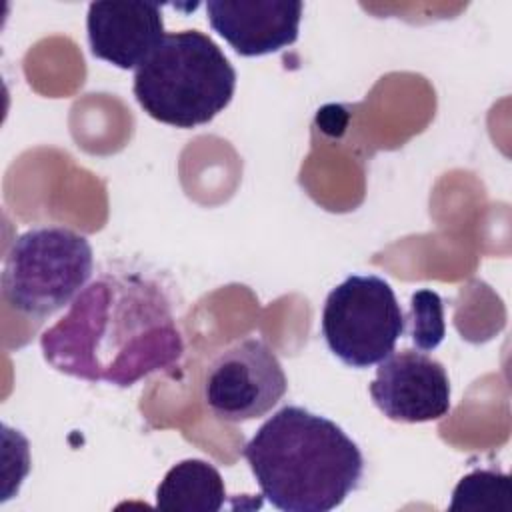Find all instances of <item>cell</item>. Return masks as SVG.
Instances as JSON below:
<instances>
[{"mask_svg":"<svg viewBox=\"0 0 512 512\" xmlns=\"http://www.w3.org/2000/svg\"><path fill=\"white\" fill-rule=\"evenodd\" d=\"M134 96L154 120L194 128L208 124L232 100L236 70L218 44L200 30L164 34L134 70Z\"/></svg>","mask_w":512,"mask_h":512,"instance_id":"3","label":"cell"},{"mask_svg":"<svg viewBox=\"0 0 512 512\" xmlns=\"http://www.w3.org/2000/svg\"><path fill=\"white\" fill-rule=\"evenodd\" d=\"M408 334L418 350H434L446 334L442 298L432 290H418L410 298Z\"/></svg>","mask_w":512,"mask_h":512,"instance_id":"12","label":"cell"},{"mask_svg":"<svg viewBox=\"0 0 512 512\" xmlns=\"http://www.w3.org/2000/svg\"><path fill=\"white\" fill-rule=\"evenodd\" d=\"M288 380L274 350L246 338L224 350L204 378V402L224 422L266 416L286 394Z\"/></svg>","mask_w":512,"mask_h":512,"instance_id":"6","label":"cell"},{"mask_svg":"<svg viewBox=\"0 0 512 512\" xmlns=\"http://www.w3.org/2000/svg\"><path fill=\"white\" fill-rule=\"evenodd\" d=\"M304 4L298 0L206 2L208 22L236 54L252 58L280 52L294 44L300 32Z\"/></svg>","mask_w":512,"mask_h":512,"instance_id":"8","label":"cell"},{"mask_svg":"<svg viewBox=\"0 0 512 512\" xmlns=\"http://www.w3.org/2000/svg\"><path fill=\"white\" fill-rule=\"evenodd\" d=\"M242 454L262 496L284 512H330L364 474L358 444L332 420L300 406L272 414Z\"/></svg>","mask_w":512,"mask_h":512,"instance_id":"2","label":"cell"},{"mask_svg":"<svg viewBox=\"0 0 512 512\" xmlns=\"http://www.w3.org/2000/svg\"><path fill=\"white\" fill-rule=\"evenodd\" d=\"M406 326L392 286L374 274H352L326 296L322 336L346 366L368 368L394 352Z\"/></svg>","mask_w":512,"mask_h":512,"instance_id":"5","label":"cell"},{"mask_svg":"<svg viewBox=\"0 0 512 512\" xmlns=\"http://www.w3.org/2000/svg\"><path fill=\"white\" fill-rule=\"evenodd\" d=\"M370 396L394 422H430L450 412L446 368L422 350H400L378 362Z\"/></svg>","mask_w":512,"mask_h":512,"instance_id":"7","label":"cell"},{"mask_svg":"<svg viewBox=\"0 0 512 512\" xmlns=\"http://www.w3.org/2000/svg\"><path fill=\"white\" fill-rule=\"evenodd\" d=\"M450 512H512V482L506 472L482 468L466 474L452 492Z\"/></svg>","mask_w":512,"mask_h":512,"instance_id":"11","label":"cell"},{"mask_svg":"<svg viewBox=\"0 0 512 512\" xmlns=\"http://www.w3.org/2000/svg\"><path fill=\"white\" fill-rule=\"evenodd\" d=\"M40 344L60 372L116 386L172 368L184 348L164 294L138 276L112 274L88 284Z\"/></svg>","mask_w":512,"mask_h":512,"instance_id":"1","label":"cell"},{"mask_svg":"<svg viewBox=\"0 0 512 512\" xmlns=\"http://www.w3.org/2000/svg\"><path fill=\"white\" fill-rule=\"evenodd\" d=\"M226 502L220 472L206 460L174 464L156 488V508L168 512H218Z\"/></svg>","mask_w":512,"mask_h":512,"instance_id":"10","label":"cell"},{"mask_svg":"<svg viewBox=\"0 0 512 512\" xmlns=\"http://www.w3.org/2000/svg\"><path fill=\"white\" fill-rule=\"evenodd\" d=\"M86 32L94 58L136 70L164 38L162 8L156 2H92Z\"/></svg>","mask_w":512,"mask_h":512,"instance_id":"9","label":"cell"},{"mask_svg":"<svg viewBox=\"0 0 512 512\" xmlns=\"http://www.w3.org/2000/svg\"><path fill=\"white\" fill-rule=\"evenodd\" d=\"M94 268L86 236L64 226H42L20 234L4 260L2 298L32 318H44L74 302Z\"/></svg>","mask_w":512,"mask_h":512,"instance_id":"4","label":"cell"}]
</instances>
